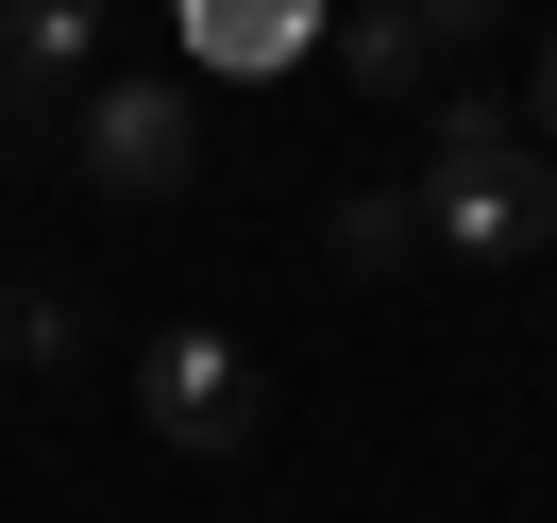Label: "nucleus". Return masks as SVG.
Returning a JSON list of instances; mask_svg holds the SVG:
<instances>
[{
    "mask_svg": "<svg viewBox=\"0 0 557 523\" xmlns=\"http://www.w3.org/2000/svg\"><path fill=\"white\" fill-rule=\"evenodd\" d=\"M0 372H17V287H0Z\"/></svg>",
    "mask_w": 557,
    "mask_h": 523,
    "instance_id": "11",
    "label": "nucleus"
},
{
    "mask_svg": "<svg viewBox=\"0 0 557 523\" xmlns=\"http://www.w3.org/2000/svg\"><path fill=\"white\" fill-rule=\"evenodd\" d=\"M422 51H440V35H422V0H355V17H338V85H355V102H406Z\"/></svg>",
    "mask_w": 557,
    "mask_h": 523,
    "instance_id": "4",
    "label": "nucleus"
},
{
    "mask_svg": "<svg viewBox=\"0 0 557 523\" xmlns=\"http://www.w3.org/2000/svg\"><path fill=\"white\" fill-rule=\"evenodd\" d=\"M422 237H440L456 271L557 253V186H541V119H523V102H490V85L440 102V136H422Z\"/></svg>",
    "mask_w": 557,
    "mask_h": 523,
    "instance_id": "1",
    "label": "nucleus"
},
{
    "mask_svg": "<svg viewBox=\"0 0 557 523\" xmlns=\"http://www.w3.org/2000/svg\"><path fill=\"white\" fill-rule=\"evenodd\" d=\"M186 170H203V102H186L170 69H136V85L85 102V186H102V203H170Z\"/></svg>",
    "mask_w": 557,
    "mask_h": 523,
    "instance_id": "3",
    "label": "nucleus"
},
{
    "mask_svg": "<svg viewBox=\"0 0 557 523\" xmlns=\"http://www.w3.org/2000/svg\"><path fill=\"white\" fill-rule=\"evenodd\" d=\"M422 35H440V51H456V35H490V0H422Z\"/></svg>",
    "mask_w": 557,
    "mask_h": 523,
    "instance_id": "9",
    "label": "nucleus"
},
{
    "mask_svg": "<svg viewBox=\"0 0 557 523\" xmlns=\"http://www.w3.org/2000/svg\"><path fill=\"white\" fill-rule=\"evenodd\" d=\"M186 35H203V69H287L305 51V0H186Z\"/></svg>",
    "mask_w": 557,
    "mask_h": 523,
    "instance_id": "7",
    "label": "nucleus"
},
{
    "mask_svg": "<svg viewBox=\"0 0 557 523\" xmlns=\"http://www.w3.org/2000/svg\"><path fill=\"white\" fill-rule=\"evenodd\" d=\"M69 354H85V304L69 287H17V372H69Z\"/></svg>",
    "mask_w": 557,
    "mask_h": 523,
    "instance_id": "8",
    "label": "nucleus"
},
{
    "mask_svg": "<svg viewBox=\"0 0 557 523\" xmlns=\"http://www.w3.org/2000/svg\"><path fill=\"white\" fill-rule=\"evenodd\" d=\"M321 253H338L355 287H388V271H406V253H440V237H422V186H355V203L321 220Z\"/></svg>",
    "mask_w": 557,
    "mask_h": 523,
    "instance_id": "5",
    "label": "nucleus"
},
{
    "mask_svg": "<svg viewBox=\"0 0 557 523\" xmlns=\"http://www.w3.org/2000/svg\"><path fill=\"white\" fill-rule=\"evenodd\" d=\"M85 51H102V0H0V69L17 85H85Z\"/></svg>",
    "mask_w": 557,
    "mask_h": 523,
    "instance_id": "6",
    "label": "nucleus"
},
{
    "mask_svg": "<svg viewBox=\"0 0 557 523\" xmlns=\"http://www.w3.org/2000/svg\"><path fill=\"white\" fill-rule=\"evenodd\" d=\"M136 406L170 456H253V422H271V388H253L237 338H203V321H170V338L136 354Z\"/></svg>",
    "mask_w": 557,
    "mask_h": 523,
    "instance_id": "2",
    "label": "nucleus"
},
{
    "mask_svg": "<svg viewBox=\"0 0 557 523\" xmlns=\"http://www.w3.org/2000/svg\"><path fill=\"white\" fill-rule=\"evenodd\" d=\"M523 119H541V136H557V35H541V102H523Z\"/></svg>",
    "mask_w": 557,
    "mask_h": 523,
    "instance_id": "10",
    "label": "nucleus"
}]
</instances>
